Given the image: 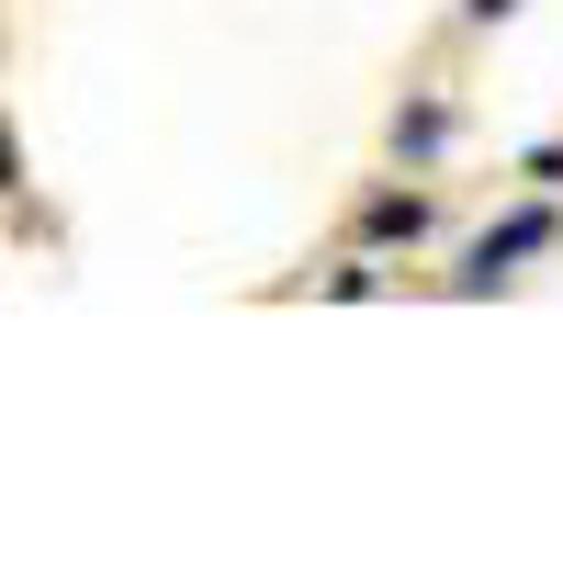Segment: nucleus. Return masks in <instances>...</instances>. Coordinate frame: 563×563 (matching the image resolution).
Listing matches in <instances>:
<instances>
[{
	"mask_svg": "<svg viewBox=\"0 0 563 563\" xmlns=\"http://www.w3.org/2000/svg\"><path fill=\"white\" fill-rule=\"evenodd\" d=\"M541 238H552V214H519V225H496V238H485V249H474V271H462V282H474V294H485V282H496V271H507V260H530V249H541Z\"/></svg>",
	"mask_w": 563,
	"mask_h": 563,
	"instance_id": "f257e3e1",
	"label": "nucleus"
},
{
	"mask_svg": "<svg viewBox=\"0 0 563 563\" xmlns=\"http://www.w3.org/2000/svg\"><path fill=\"white\" fill-rule=\"evenodd\" d=\"M462 12H474V23H496V12H507V0H462Z\"/></svg>",
	"mask_w": 563,
	"mask_h": 563,
	"instance_id": "f03ea898",
	"label": "nucleus"
}]
</instances>
